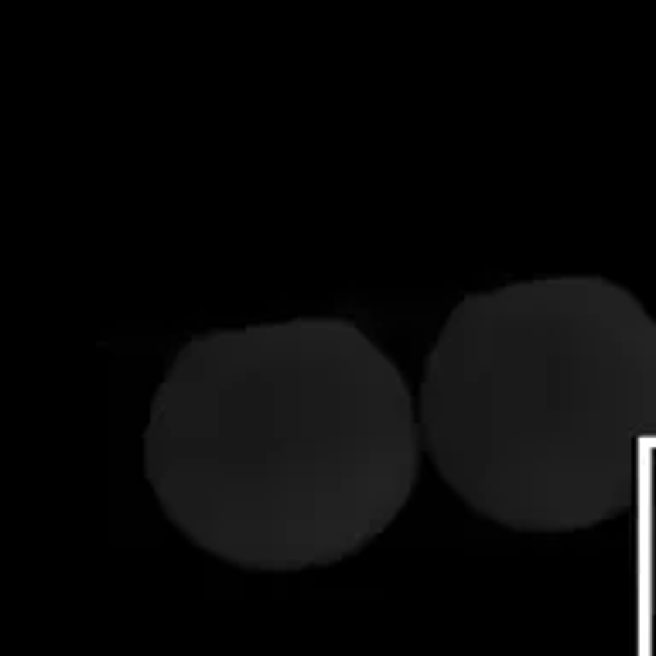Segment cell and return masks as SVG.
<instances>
[{"label": "cell", "mask_w": 656, "mask_h": 656, "mask_svg": "<svg viewBox=\"0 0 656 656\" xmlns=\"http://www.w3.org/2000/svg\"><path fill=\"white\" fill-rule=\"evenodd\" d=\"M421 454L404 373L349 318L188 339L144 428V476L164 516L247 571L359 554L410 502Z\"/></svg>", "instance_id": "6da1fadb"}, {"label": "cell", "mask_w": 656, "mask_h": 656, "mask_svg": "<svg viewBox=\"0 0 656 656\" xmlns=\"http://www.w3.org/2000/svg\"><path fill=\"white\" fill-rule=\"evenodd\" d=\"M417 421L478 516L523 533L615 520L656 472V318L598 273L472 291L431 342Z\"/></svg>", "instance_id": "7a4b0ae2"}, {"label": "cell", "mask_w": 656, "mask_h": 656, "mask_svg": "<svg viewBox=\"0 0 656 656\" xmlns=\"http://www.w3.org/2000/svg\"><path fill=\"white\" fill-rule=\"evenodd\" d=\"M643 564H646V598H650V612L656 619V472L643 493Z\"/></svg>", "instance_id": "3957f363"}]
</instances>
